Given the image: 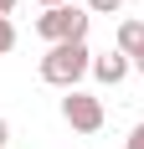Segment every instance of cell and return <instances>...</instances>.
<instances>
[{"label":"cell","instance_id":"obj_7","mask_svg":"<svg viewBox=\"0 0 144 149\" xmlns=\"http://www.w3.org/2000/svg\"><path fill=\"white\" fill-rule=\"evenodd\" d=\"M87 10H93V15H118L124 0H87Z\"/></svg>","mask_w":144,"mask_h":149},{"label":"cell","instance_id":"obj_11","mask_svg":"<svg viewBox=\"0 0 144 149\" xmlns=\"http://www.w3.org/2000/svg\"><path fill=\"white\" fill-rule=\"evenodd\" d=\"M36 5H46V10H52V5H67V0H36Z\"/></svg>","mask_w":144,"mask_h":149},{"label":"cell","instance_id":"obj_3","mask_svg":"<svg viewBox=\"0 0 144 149\" xmlns=\"http://www.w3.org/2000/svg\"><path fill=\"white\" fill-rule=\"evenodd\" d=\"M62 118H67L77 134H98V129H103V98H93V93H82V88H67Z\"/></svg>","mask_w":144,"mask_h":149},{"label":"cell","instance_id":"obj_9","mask_svg":"<svg viewBox=\"0 0 144 149\" xmlns=\"http://www.w3.org/2000/svg\"><path fill=\"white\" fill-rule=\"evenodd\" d=\"M5 139H10V123H5V118H0V149H5Z\"/></svg>","mask_w":144,"mask_h":149},{"label":"cell","instance_id":"obj_12","mask_svg":"<svg viewBox=\"0 0 144 149\" xmlns=\"http://www.w3.org/2000/svg\"><path fill=\"white\" fill-rule=\"evenodd\" d=\"M134 67H139V77H144V52H139V57H134Z\"/></svg>","mask_w":144,"mask_h":149},{"label":"cell","instance_id":"obj_1","mask_svg":"<svg viewBox=\"0 0 144 149\" xmlns=\"http://www.w3.org/2000/svg\"><path fill=\"white\" fill-rule=\"evenodd\" d=\"M36 72H41V82L67 93V88H77L93 72V52H87V41H57V46H46V57L36 62Z\"/></svg>","mask_w":144,"mask_h":149},{"label":"cell","instance_id":"obj_6","mask_svg":"<svg viewBox=\"0 0 144 149\" xmlns=\"http://www.w3.org/2000/svg\"><path fill=\"white\" fill-rule=\"evenodd\" d=\"M5 52H15V26H10V15H0V57Z\"/></svg>","mask_w":144,"mask_h":149},{"label":"cell","instance_id":"obj_10","mask_svg":"<svg viewBox=\"0 0 144 149\" xmlns=\"http://www.w3.org/2000/svg\"><path fill=\"white\" fill-rule=\"evenodd\" d=\"M10 10H15V0H0V15H10Z\"/></svg>","mask_w":144,"mask_h":149},{"label":"cell","instance_id":"obj_4","mask_svg":"<svg viewBox=\"0 0 144 149\" xmlns=\"http://www.w3.org/2000/svg\"><path fill=\"white\" fill-rule=\"evenodd\" d=\"M129 67H134V62L124 57V52H103V57H93V77L108 82V88H118V82L129 77Z\"/></svg>","mask_w":144,"mask_h":149},{"label":"cell","instance_id":"obj_2","mask_svg":"<svg viewBox=\"0 0 144 149\" xmlns=\"http://www.w3.org/2000/svg\"><path fill=\"white\" fill-rule=\"evenodd\" d=\"M87 21H93V10H82L77 0H67V5H52L46 15H36V36L41 41H87Z\"/></svg>","mask_w":144,"mask_h":149},{"label":"cell","instance_id":"obj_5","mask_svg":"<svg viewBox=\"0 0 144 149\" xmlns=\"http://www.w3.org/2000/svg\"><path fill=\"white\" fill-rule=\"evenodd\" d=\"M113 52H124V57H139V52H144V21H124V26H118L113 31Z\"/></svg>","mask_w":144,"mask_h":149},{"label":"cell","instance_id":"obj_8","mask_svg":"<svg viewBox=\"0 0 144 149\" xmlns=\"http://www.w3.org/2000/svg\"><path fill=\"white\" fill-rule=\"evenodd\" d=\"M124 149H144V123H134V129H129V144H124Z\"/></svg>","mask_w":144,"mask_h":149}]
</instances>
